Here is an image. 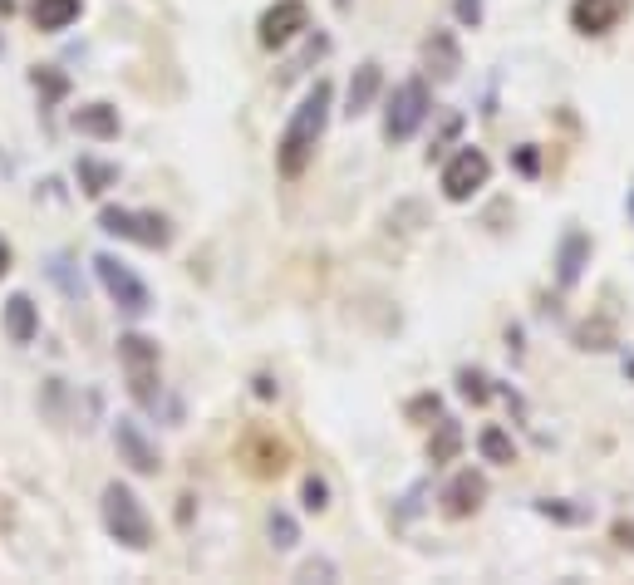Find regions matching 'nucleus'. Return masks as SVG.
Wrapping results in <instances>:
<instances>
[{"instance_id":"f257e3e1","label":"nucleus","mask_w":634,"mask_h":585,"mask_svg":"<svg viewBox=\"0 0 634 585\" xmlns=\"http://www.w3.org/2000/svg\"><path fill=\"white\" fill-rule=\"evenodd\" d=\"M330 99H335V89H330V79H315V89L300 99V109L290 114L286 133H281V143H276V168L281 177H300L310 168V158H315V148H320V138H325V123H330Z\"/></svg>"},{"instance_id":"f03ea898","label":"nucleus","mask_w":634,"mask_h":585,"mask_svg":"<svg viewBox=\"0 0 634 585\" xmlns=\"http://www.w3.org/2000/svg\"><path fill=\"white\" fill-rule=\"evenodd\" d=\"M104 527L114 531L128 551L153 546V522H148V512H143L138 492H133V487H123V482H109V487H104Z\"/></svg>"},{"instance_id":"7ed1b4c3","label":"nucleus","mask_w":634,"mask_h":585,"mask_svg":"<svg viewBox=\"0 0 634 585\" xmlns=\"http://www.w3.org/2000/svg\"><path fill=\"white\" fill-rule=\"evenodd\" d=\"M428 114H433L428 84H423V79H404V84L394 89L389 109H384V138H389V143H408V138L423 128Z\"/></svg>"},{"instance_id":"20e7f679","label":"nucleus","mask_w":634,"mask_h":585,"mask_svg":"<svg viewBox=\"0 0 634 585\" xmlns=\"http://www.w3.org/2000/svg\"><path fill=\"white\" fill-rule=\"evenodd\" d=\"M118 364H123V379H128L133 399L153 404L158 399V345L148 335H123L118 340Z\"/></svg>"},{"instance_id":"39448f33","label":"nucleus","mask_w":634,"mask_h":585,"mask_svg":"<svg viewBox=\"0 0 634 585\" xmlns=\"http://www.w3.org/2000/svg\"><path fill=\"white\" fill-rule=\"evenodd\" d=\"M99 227H104L109 236H128V241H138V246H153V251H163V246L173 241V227H168V217H158V212L104 207V212H99Z\"/></svg>"},{"instance_id":"423d86ee","label":"nucleus","mask_w":634,"mask_h":585,"mask_svg":"<svg viewBox=\"0 0 634 585\" xmlns=\"http://www.w3.org/2000/svg\"><path fill=\"white\" fill-rule=\"evenodd\" d=\"M94 271H99V281H104V291L118 300V310L123 315H148L153 310V295L148 286L118 261V256H94Z\"/></svg>"},{"instance_id":"0eeeda50","label":"nucleus","mask_w":634,"mask_h":585,"mask_svg":"<svg viewBox=\"0 0 634 585\" xmlns=\"http://www.w3.org/2000/svg\"><path fill=\"white\" fill-rule=\"evenodd\" d=\"M487 177H492V158L482 148H462V153H453V163L443 168V197L448 202H467L472 192L487 187Z\"/></svg>"},{"instance_id":"6e6552de","label":"nucleus","mask_w":634,"mask_h":585,"mask_svg":"<svg viewBox=\"0 0 634 585\" xmlns=\"http://www.w3.org/2000/svg\"><path fill=\"white\" fill-rule=\"evenodd\" d=\"M241 463L256 472V477H281L290 463V448L271 433V428H251V433L241 438Z\"/></svg>"},{"instance_id":"1a4fd4ad","label":"nucleus","mask_w":634,"mask_h":585,"mask_svg":"<svg viewBox=\"0 0 634 585\" xmlns=\"http://www.w3.org/2000/svg\"><path fill=\"white\" fill-rule=\"evenodd\" d=\"M310 25V10H305V0H276L266 15H261V45L266 50H281L290 45L300 30Z\"/></svg>"},{"instance_id":"9d476101","label":"nucleus","mask_w":634,"mask_h":585,"mask_svg":"<svg viewBox=\"0 0 634 585\" xmlns=\"http://www.w3.org/2000/svg\"><path fill=\"white\" fill-rule=\"evenodd\" d=\"M625 15H630V0H576L571 5V25L580 35H610Z\"/></svg>"},{"instance_id":"9b49d317","label":"nucleus","mask_w":634,"mask_h":585,"mask_svg":"<svg viewBox=\"0 0 634 585\" xmlns=\"http://www.w3.org/2000/svg\"><path fill=\"white\" fill-rule=\"evenodd\" d=\"M482 497H487V477L467 468L448 482V492H443V512H448V517H472V512L482 507Z\"/></svg>"},{"instance_id":"f8f14e48","label":"nucleus","mask_w":634,"mask_h":585,"mask_svg":"<svg viewBox=\"0 0 634 585\" xmlns=\"http://www.w3.org/2000/svg\"><path fill=\"white\" fill-rule=\"evenodd\" d=\"M114 443H118V453L128 458V468L133 472H158V448L138 433V423H128V418H118V428H114Z\"/></svg>"},{"instance_id":"ddd939ff","label":"nucleus","mask_w":634,"mask_h":585,"mask_svg":"<svg viewBox=\"0 0 634 585\" xmlns=\"http://www.w3.org/2000/svg\"><path fill=\"white\" fill-rule=\"evenodd\" d=\"M5 335H10L15 345H30V340L40 335V310H35L30 295H10V300H5Z\"/></svg>"},{"instance_id":"4468645a","label":"nucleus","mask_w":634,"mask_h":585,"mask_svg":"<svg viewBox=\"0 0 634 585\" xmlns=\"http://www.w3.org/2000/svg\"><path fill=\"white\" fill-rule=\"evenodd\" d=\"M379 84H384L379 64H374V59H369V64H359V69H354V79H349V104H345V114H349V118L369 114V109H374V99H379Z\"/></svg>"},{"instance_id":"2eb2a0df","label":"nucleus","mask_w":634,"mask_h":585,"mask_svg":"<svg viewBox=\"0 0 634 585\" xmlns=\"http://www.w3.org/2000/svg\"><path fill=\"white\" fill-rule=\"evenodd\" d=\"M79 0H30V20H35V30H45V35H59V30H69L74 20H79Z\"/></svg>"},{"instance_id":"dca6fc26","label":"nucleus","mask_w":634,"mask_h":585,"mask_svg":"<svg viewBox=\"0 0 634 585\" xmlns=\"http://www.w3.org/2000/svg\"><path fill=\"white\" fill-rule=\"evenodd\" d=\"M423 59H428V69H433L438 79H453V74L462 69L458 40H453L448 30H433V35H428V45H423Z\"/></svg>"},{"instance_id":"f3484780","label":"nucleus","mask_w":634,"mask_h":585,"mask_svg":"<svg viewBox=\"0 0 634 585\" xmlns=\"http://www.w3.org/2000/svg\"><path fill=\"white\" fill-rule=\"evenodd\" d=\"M74 128L84 138H118V109H109V104H84V109H74Z\"/></svg>"},{"instance_id":"a211bd4d","label":"nucleus","mask_w":634,"mask_h":585,"mask_svg":"<svg viewBox=\"0 0 634 585\" xmlns=\"http://www.w3.org/2000/svg\"><path fill=\"white\" fill-rule=\"evenodd\" d=\"M458 453H462V428L453 418H443L438 433H433V443H428V458H433V463H453Z\"/></svg>"},{"instance_id":"6ab92c4d","label":"nucleus","mask_w":634,"mask_h":585,"mask_svg":"<svg viewBox=\"0 0 634 585\" xmlns=\"http://www.w3.org/2000/svg\"><path fill=\"white\" fill-rule=\"evenodd\" d=\"M477 448H482V458H487V463H517V443H512L502 428H482Z\"/></svg>"},{"instance_id":"aec40b11","label":"nucleus","mask_w":634,"mask_h":585,"mask_svg":"<svg viewBox=\"0 0 634 585\" xmlns=\"http://www.w3.org/2000/svg\"><path fill=\"white\" fill-rule=\"evenodd\" d=\"M114 168H109V163H94V158H84V163H79V187H84V192H94V197H99V192H109V187H114Z\"/></svg>"},{"instance_id":"412c9836","label":"nucleus","mask_w":634,"mask_h":585,"mask_svg":"<svg viewBox=\"0 0 634 585\" xmlns=\"http://www.w3.org/2000/svg\"><path fill=\"white\" fill-rule=\"evenodd\" d=\"M585 251H590V241H585L580 232L566 236V251H561V286H571V281L580 276V256H585Z\"/></svg>"},{"instance_id":"4be33fe9","label":"nucleus","mask_w":634,"mask_h":585,"mask_svg":"<svg viewBox=\"0 0 634 585\" xmlns=\"http://www.w3.org/2000/svg\"><path fill=\"white\" fill-rule=\"evenodd\" d=\"M462 394H467L472 404H487V394H492V389H487V379H482L477 369H462Z\"/></svg>"},{"instance_id":"5701e85b","label":"nucleus","mask_w":634,"mask_h":585,"mask_svg":"<svg viewBox=\"0 0 634 585\" xmlns=\"http://www.w3.org/2000/svg\"><path fill=\"white\" fill-rule=\"evenodd\" d=\"M271 541L286 551V546H295V522H290L286 512H271Z\"/></svg>"},{"instance_id":"b1692460","label":"nucleus","mask_w":634,"mask_h":585,"mask_svg":"<svg viewBox=\"0 0 634 585\" xmlns=\"http://www.w3.org/2000/svg\"><path fill=\"white\" fill-rule=\"evenodd\" d=\"M325 497H330V487H325L320 477H305V507H310V512H325V507H330Z\"/></svg>"},{"instance_id":"393cba45","label":"nucleus","mask_w":634,"mask_h":585,"mask_svg":"<svg viewBox=\"0 0 634 585\" xmlns=\"http://www.w3.org/2000/svg\"><path fill=\"white\" fill-rule=\"evenodd\" d=\"M458 20L462 25H477L482 20V0H458Z\"/></svg>"},{"instance_id":"a878e982","label":"nucleus","mask_w":634,"mask_h":585,"mask_svg":"<svg viewBox=\"0 0 634 585\" xmlns=\"http://www.w3.org/2000/svg\"><path fill=\"white\" fill-rule=\"evenodd\" d=\"M10 271V246H5V236H0V276Z\"/></svg>"},{"instance_id":"bb28decb","label":"nucleus","mask_w":634,"mask_h":585,"mask_svg":"<svg viewBox=\"0 0 634 585\" xmlns=\"http://www.w3.org/2000/svg\"><path fill=\"white\" fill-rule=\"evenodd\" d=\"M630 212H634V197H630Z\"/></svg>"}]
</instances>
